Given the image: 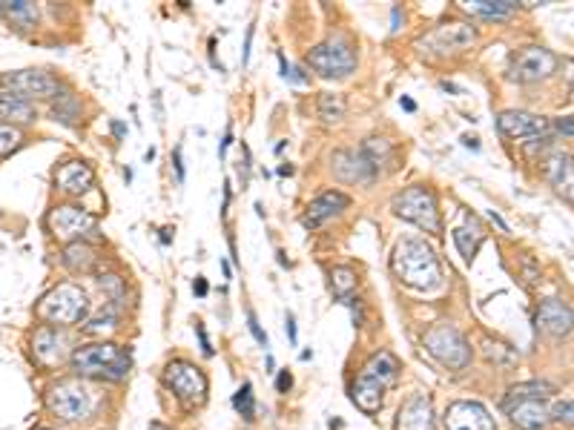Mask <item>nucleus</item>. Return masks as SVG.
I'll return each mask as SVG.
<instances>
[{
    "mask_svg": "<svg viewBox=\"0 0 574 430\" xmlns=\"http://www.w3.org/2000/svg\"><path fill=\"white\" fill-rule=\"evenodd\" d=\"M172 233H176L172 227H164V230H161V244H170V241H172Z\"/></svg>",
    "mask_w": 574,
    "mask_h": 430,
    "instance_id": "51",
    "label": "nucleus"
},
{
    "mask_svg": "<svg viewBox=\"0 0 574 430\" xmlns=\"http://www.w3.org/2000/svg\"><path fill=\"white\" fill-rule=\"evenodd\" d=\"M46 221H49L52 235L63 241V244H75V241H83L98 233V215H92L90 210H83V206H75V204L52 206Z\"/></svg>",
    "mask_w": 574,
    "mask_h": 430,
    "instance_id": "10",
    "label": "nucleus"
},
{
    "mask_svg": "<svg viewBox=\"0 0 574 430\" xmlns=\"http://www.w3.org/2000/svg\"><path fill=\"white\" fill-rule=\"evenodd\" d=\"M0 86L12 95H21L26 100H52L61 92L58 78L46 69H17V72L0 75Z\"/></svg>",
    "mask_w": 574,
    "mask_h": 430,
    "instance_id": "11",
    "label": "nucleus"
},
{
    "mask_svg": "<svg viewBox=\"0 0 574 430\" xmlns=\"http://www.w3.org/2000/svg\"><path fill=\"white\" fill-rule=\"evenodd\" d=\"M0 118H4V124H32V120H38V110H34V103L21 98V95H12L4 92L0 95Z\"/></svg>",
    "mask_w": 574,
    "mask_h": 430,
    "instance_id": "24",
    "label": "nucleus"
},
{
    "mask_svg": "<svg viewBox=\"0 0 574 430\" xmlns=\"http://www.w3.org/2000/svg\"><path fill=\"white\" fill-rule=\"evenodd\" d=\"M46 407L61 422H86L98 410V393L83 378H61L49 387Z\"/></svg>",
    "mask_w": 574,
    "mask_h": 430,
    "instance_id": "4",
    "label": "nucleus"
},
{
    "mask_svg": "<svg viewBox=\"0 0 574 430\" xmlns=\"http://www.w3.org/2000/svg\"><path fill=\"white\" fill-rule=\"evenodd\" d=\"M69 353V336L61 327H41L32 336V358L38 361L41 368H58Z\"/></svg>",
    "mask_w": 574,
    "mask_h": 430,
    "instance_id": "14",
    "label": "nucleus"
},
{
    "mask_svg": "<svg viewBox=\"0 0 574 430\" xmlns=\"http://www.w3.org/2000/svg\"><path fill=\"white\" fill-rule=\"evenodd\" d=\"M497 127H500L502 135H509V138H543L546 129H549L546 118L523 112V110H506V112H500Z\"/></svg>",
    "mask_w": 574,
    "mask_h": 430,
    "instance_id": "20",
    "label": "nucleus"
},
{
    "mask_svg": "<svg viewBox=\"0 0 574 430\" xmlns=\"http://www.w3.org/2000/svg\"><path fill=\"white\" fill-rule=\"evenodd\" d=\"M347 206H351V198H347L342 189H325L322 196H316L307 204V210L302 215V224L307 230H316V227H322L327 218H334L342 210H347Z\"/></svg>",
    "mask_w": 574,
    "mask_h": 430,
    "instance_id": "19",
    "label": "nucleus"
},
{
    "mask_svg": "<svg viewBox=\"0 0 574 430\" xmlns=\"http://www.w3.org/2000/svg\"><path fill=\"white\" fill-rule=\"evenodd\" d=\"M55 184H58L61 193H66V196H83V193H90V189H92L95 172L86 161H66L55 172Z\"/></svg>",
    "mask_w": 574,
    "mask_h": 430,
    "instance_id": "22",
    "label": "nucleus"
},
{
    "mask_svg": "<svg viewBox=\"0 0 574 430\" xmlns=\"http://www.w3.org/2000/svg\"><path fill=\"white\" fill-rule=\"evenodd\" d=\"M477 41V29L468 26V24H443L433 32H428L425 38L416 43V49L423 52V55H457V52H465Z\"/></svg>",
    "mask_w": 574,
    "mask_h": 430,
    "instance_id": "12",
    "label": "nucleus"
},
{
    "mask_svg": "<svg viewBox=\"0 0 574 430\" xmlns=\"http://www.w3.org/2000/svg\"><path fill=\"white\" fill-rule=\"evenodd\" d=\"M391 267L399 275V282L413 290H437L443 284L440 258L423 238H403L394 247Z\"/></svg>",
    "mask_w": 574,
    "mask_h": 430,
    "instance_id": "1",
    "label": "nucleus"
},
{
    "mask_svg": "<svg viewBox=\"0 0 574 430\" xmlns=\"http://www.w3.org/2000/svg\"><path fill=\"white\" fill-rule=\"evenodd\" d=\"M118 327V307L107 304L98 316H90L83 321V333H103V330H115Z\"/></svg>",
    "mask_w": 574,
    "mask_h": 430,
    "instance_id": "34",
    "label": "nucleus"
},
{
    "mask_svg": "<svg viewBox=\"0 0 574 430\" xmlns=\"http://www.w3.org/2000/svg\"><path fill=\"white\" fill-rule=\"evenodd\" d=\"M554 69H558V58H554L549 49L526 46L511 63V78L520 83H534V81H546Z\"/></svg>",
    "mask_w": 574,
    "mask_h": 430,
    "instance_id": "13",
    "label": "nucleus"
},
{
    "mask_svg": "<svg viewBox=\"0 0 574 430\" xmlns=\"http://www.w3.org/2000/svg\"><path fill=\"white\" fill-rule=\"evenodd\" d=\"M233 144V127H228V132H224V141H221V147H219V155L224 158V152H228V147Z\"/></svg>",
    "mask_w": 574,
    "mask_h": 430,
    "instance_id": "47",
    "label": "nucleus"
},
{
    "mask_svg": "<svg viewBox=\"0 0 574 430\" xmlns=\"http://www.w3.org/2000/svg\"><path fill=\"white\" fill-rule=\"evenodd\" d=\"M307 66L322 78H345L356 69V49L345 34H336L307 52Z\"/></svg>",
    "mask_w": 574,
    "mask_h": 430,
    "instance_id": "7",
    "label": "nucleus"
},
{
    "mask_svg": "<svg viewBox=\"0 0 574 430\" xmlns=\"http://www.w3.org/2000/svg\"><path fill=\"white\" fill-rule=\"evenodd\" d=\"M489 218H491V221H494V224H497V227H500V230H502V233H509V224H506V221H502V218H500V215H497V213H494V210H491V213H489Z\"/></svg>",
    "mask_w": 574,
    "mask_h": 430,
    "instance_id": "49",
    "label": "nucleus"
},
{
    "mask_svg": "<svg viewBox=\"0 0 574 430\" xmlns=\"http://www.w3.org/2000/svg\"><path fill=\"white\" fill-rule=\"evenodd\" d=\"M399 376V361L394 353L382 350L365 361V368L359 370L356 382L351 387V399L362 413H376L385 402V393L394 387Z\"/></svg>",
    "mask_w": 574,
    "mask_h": 430,
    "instance_id": "2",
    "label": "nucleus"
},
{
    "mask_svg": "<svg viewBox=\"0 0 574 430\" xmlns=\"http://www.w3.org/2000/svg\"><path fill=\"white\" fill-rule=\"evenodd\" d=\"M549 413H551L554 422H560L566 427H574V402L571 399H558L549 407Z\"/></svg>",
    "mask_w": 574,
    "mask_h": 430,
    "instance_id": "37",
    "label": "nucleus"
},
{
    "mask_svg": "<svg viewBox=\"0 0 574 430\" xmlns=\"http://www.w3.org/2000/svg\"><path fill=\"white\" fill-rule=\"evenodd\" d=\"M150 430H170V427L161 425V422H150Z\"/></svg>",
    "mask_w": 574,
    "mask_h": 430,
    "instance_id": "56",
    "label": "nucleus"
},
{
    "mask_svg": "<svg viewBox=\"0 0 574 430\" xmlns=\"http://www.w3.org/2000/svg\"><path fill=\"white\" fill-rule=\"evenodd\" d=\"M394 213L399 218H405L411 224H416L420 230L431 233V235H443V215H440V204L437 196L431 193L428 186H408L394 198Z\"/></svg>",
    "mask_w": 574,
    "mask_h": 430,
    "instance_id": "6",
    "label": "nucleus"
},
{
    "mask_svg": "<svg viewBox=\"0 0 574 430\" xmlns=\"http://www.w3.org/2000/svg\"><path fill=\"white\" fill-rule=\"evenodd\" d=\"M462 144H465V147H472V149H480V141H477V138H472V135H465V138H462Z\"/></svg>",
    "mask_w": 574,
    "mask_h": 430,
    "instance_id": "52",
    "label": "nucleus"
},
{
    "mask_svg": "<svg viewBox=\"0 0 574 430\" xmlns=\"http://www.w3.org/2000/svg\"><path fill=\"white\" fill-rule=\"evenodd\" d=\"M359 155L379 172L382 167L391 161L394 147H391V141H385V138H368V141L359 147Z\"/></svg>",
    "mask_w": 574,
    "mask_h": 430,
    "instance_id": "30",
    "label": "nucleus"
},
{
    "mask_svg": "<svg viewBox=\"0 0 574 430\" xmlns=\"http://www.w3.org/2000/svg\"><path fill=\"white\" fill-rule=\"evenodd\" d=\"M285 330H287V339H290V344H296L299 339H296V319H293V313H287V319H285Z\"/></svg>",
    "mask_w": 574,
    "mask_h": 430,
    "instance_id": "45",
    "label": "nucleus"
},
{
    "mask_svg": "<svg viewBox=\"0 0 574 430\" xmlns=\"http://www.w3.org/2000/svg\"><path fill=\"white\" fill-rule=\"evenodd\" d=\"M98 287L107 292L110 296V304H121L124 301V296H127V287H124V279H121V275H101L98 279Z\"/></svg>",
    "mask_w": 574,
    "mask_h": 430,
    "instance_id": "36",
    "label": "nucleus"
},
{
    "mask_svg": "<svg viewBox=\"0 0 574 430\" xmlns=\"http://www.w3.org/2000/svg\"><path fill=\"white\" fill-rule=\"evenodd\" d=\"M462 9L485 17V21H502V17H511L517 12V4H511V0H465Z\"/></svg>",
    "mask_w": 574,
    "mask_h": 430,
    "instance_id": "27",
    "label": "nucleus"
},
{
    "mask_svg": "<svg viewBox=\"0 0 574 430\" xmlns=\"http://www.w3.org/2000/svg\"><path fill=\"white\" fill-rule=\"evenodd\" d=\"M554 393V387L549 382H523V385H514L506 399H502V410H511L517 402H526V399H549Z\"/></svg>",
    "mask_w": 574,
    "mask_h": 430,
    "instance_id": "29",
    "label": "nucleus"
},
{
    "mask_svg": "<svg viewBox=\"0 0 574 430\" xmlns=\"http://www.w3.org/2000/svg\"><path fill=\"white\" fill-rule=\"evenodd\" d=\"M509 413V419L514 427L520 430H546L551 422V413L546 399H526V402H517Z\"/></svg>",
    "mask_w": 574,
    "mask_h": 430,
    "instance_id": "23",
    "label": "nucleus"
},
{
    "mask_svg": "<svg viewBox=\"0 0 574 430\" xmlns=\"http://www.w3.org/2000/svg\"><path fill=\"white\" fill-rule=\"evenodd\" d=\"M0 14L6 17V24L21 32L38 24V6L29 4V0H0Z\"/></svg>",
    "mask_w": 574,
    "mask_h": 430,
    "instance_id": "25",
    "label": "nucleus"
},
{
    "mask_svg": "<svg viewBox=\"0 0 574 430\" xmlns=\"http://www.w3.org/2000/svg\"><path fill=\"white\" fill-rule=\"evenodd\" d=\"M425 350L448 370H462L472 361V348L454 324H433L423 339Z\"/></svg>",
    "mask_w": 574,
    "mask_h": 430,
    "instance_id": "8",
    "label": "nucleus"
},
{
    "mask_svg": "<svg viewBox=\"0 0 574 430\" xmlns=\"http://www.w3.org/2000/svg\"><path fill=\"white\" fill-rule=\"evenodd\" d=\"M69 365H73V370L81 378L90 376V378H107V382H121L132 368V356L130 350L118 348L112 341H92L75 348L73 356H69Z\"/></svg>",
    "mask_w": 574,
    "mask_h": 430,
    "instance_id": "3",
    "label": "nucleus"
},
{
    "mask_svg": "<svg viewBox=\"0 0 574 430\" xmlns=\"http://www.w3.org/2000/svg\"><path fill=\"white\" fill-rule=\"evenodd\" d=\"M399 17H403V9L394 6V9H391V24H394V26H391V32H399Z\"/></svg>",
    "mask_w": 574,
    "mask_h": 430,
    "instance_id": "48",
    "label": "nucleus"
},
{
    "mask_svg": "<svg viewBox=\"0 0 574 430\" xmlns=\"http://www.w3.org/2000/svg\"><path fill=\"white\" fill-rule=\"evenodd\" d=\"M396 430H437V416H433L431 396H425V393L408 396L396 413Z\"/></svg>",
    "mask_w": 574,
    "mask_h": 430,
    "instance_id": "17",
    "label": "nucleus"
},
{
    "mask_svg": "<svg viewBox=\"0 0 574 430\" xmlns=\"http://www.w3.org/2000/svg\"><path fill=\"white\" fill-rule=\"evenodd\" d=\"M38 316L44 321H49L52 327L83 324L86 319H90V299H86V292L78 284L63 282L58 287H52L38 301Z\"/></svg>",
    "mask_w": 574,
    "mask_h": 430,
    "instance_id": "5",
    "label": "nucleus"
},
{
    "mask_svg": "<svg viewBox=\"0 0 574 430\" xmlns=\"http://www.w3.org/2000/svg\"><path fill=\"white\" fill-rule=\"evenodd\" d=\"M443 427L445 430H497L491 413L485 410L480 402H454V405H448Z\"/></svg>",
    "mask_w": 574,
    "mask_h": 430,
    "instance_id": "16",
    "label": "nucleus"
},
{
    "mask_svg": "<svg viewBox=\"0 0 574 430\" xmlns=\"http://www.w3.org/2000/svg\"><path fill=\"white\" fill-rule=\"evenodd\" d=\"M172 164H176V176H179V181H184V158H181V147H176V152H172Z\"/></svg>",
    "mask_w": 574,
    "mask_h": 430,
    "instance_id": "42",
    "label": "nucleus"
},
{
    "mask_svg": "<svg viewBox=\"0 0 574 430\" xmlns=\"http://www.w3.org/2000/svg\"><path fill=\"white\" fill-rule=\"evenodd\" d=\"M319 118L327 120V124H336V120L345 118V98L339 92H322L316 100Z\"/></svg>",
    "mask_w": 574,
    "mask_h": 430,
    "instance_id": "33",
    "label": "nucleus"
},
{
    "mask_svg": "<svg viewBox=\"0 0 574 430\" xmlns=\"http://www.w3.org/2000/svg\"><path fill=\"white\" fill-rule=\"evenodd\" d=\"M17 144H21V129L12 124H0V155L12 152Z\"/></svg>",
    "mask_w": 574,
    "mask_h": 430,
    "instance_id": "38",
    "label": "nucleus"
},
{
    "mask_svg": "<svg viewBox=\"0 0 574 430\" xmlns=\"http://www.w3.org/2000/svg\"><path fill=\"white\" fill-rule=\"evenodd\" d=\"M34 430H52V427H34Z\"/></svg>",
    "mask_w": 574,
    "mask_h": 430,
    "instance_id": "57",
    "label": "nucleus"
},
{
    "mask_svg": "<svg viewBox=\"0 0 574 430\" xmlns=\"http://www.w3.org/2000/svg\"><path fill=\"white\" fill-rule=\"evenodd\" d=\"M330 287H334V296L339 301H347L356 290V272L351 267H334L330 270Z\"/></svg>",
    "mask_w": 574,
    "mask_h": 430,
    "instance_id": "32",
    "label": "nucleus"
},
{
    "mask_svg": "<svg viewBox=\"0 0 574 430\" xmlns=\"http://www.w3.org/2000/svg\"><path fill=\"white\" fill-rule=\"evenodd\" d=\"M112 132H115V138H124L127 135V127L121 124V120H112Z\"/></svg>",
    "mask_w": 574,
    "mask_h": 430,
    "instance_id": "50",
    "label": "nucleus"
},
{
    "mask_svg": "<svg viewBox=\"0 0 574 430\" xmlns=\"http://www.w3.org/2000/svg\"><path fill=\"white\" fill-rule=\"evenodd\" d=\"M482 238H485V233H482V227H480L474 218H468L465 224H460V227L454 230V244L462 253L465 262H472V258L477 255Z\"/></svg>",
    "mask_w": 574,
    "mask_h": 430,
    "instance_id": "26",
    "label": "nucleus"
},
{
    "mask_svg": "<svg viewBox=\"0 0 574 430\" xmlns=\"http://www.w3.org/2000/svg\"><path fill=\"white\" fill-rule=\"evenodd\" d=\"M330 167H334V176L347 184H362L376 176V169L354 149H336L330 155Z\"/></svg>",
    "mask_w": 574,
    "mask_h": 430,
    "instance_id": "21",
    "label": "nucleus"
},
{
    "mask_svg": "<svg viewBox=\"0 0 574 430\" xmlns=\"http://www.w3.org/2000/svg\"><path fill=\"white\" fill-rule=\"evenodd\" d=\"M554 127H558V132H563V135H574V118H560Z\"/></svg>",
    "mask_w": 574,
    "mask_h": 430,
    "instance_id": "44",
    "label": "nucleus"
},
{
    "mask_svg": "<svg viewBox=\"0 0 574 430\" xmlns=\"http://www.w3.org/2000/svg\"><path fill=\"white\" fill-rule=\"evenodd\" d=\"M293 387V376H290V370H279V376H276V390L279 393H287Z\"/></svg>",
    "mask_w": 574,
    "mask_h": 430,
    "instance_id": "40",
    "label": "nucleus"
},
{
    "mask_svg": "<svg viewBox=\"0 0 574 430\" xmlns=\"http://www.w3.org/2000/svg\"><path fill=\"white\" fill-rule=\"evenodd\" d=\"M52 118L61 120V124L73 127L75 120L81 118V103L73 92H58L52 98Z\"/></svg>",
    "mask_w": 574,
    "mask_h": 430,
    "instance_id": "31",
    "label": "nucleus"
},
{
    "mask_svg": "<svg viewBox=\"0 0 574 430\" xmlns=\"http://www.w3.org/2000/svg\"><path fill=\"white\" fill-rule=\"evenodd\" d=\"M537 327L551 339H563L574 330V310L560 299H546L537 307Z\"/></svg>",
    "mask_w": 574,
    "mask_h": 430,
    "instance_id": "18",
    "label": "nucleus"
},
{
    "mask_svg": "<svg viewBox=\"0 0 574 430\" xmlns=\"http://www.w3.org/2000/svg\"><path fill=\"white\" fill-rule=\"evenodd\" d=\"M164 385L187 407L204 405L207 390H210V382H207L204 370L190 365V361H170V365L164 368Z\"/></svg>",
    "mask_w": 574,
    "mask_h": 430,
    "instance_id": "9",
    "label": "nucleus"
},
{
    "mask_svg": "<svg viewBox=\"0 0 574 430\" xmlns=\"http://www.w3.org/2000/svg\"><path fill=\"white\" fill-rule=\"evenodd\" d=\"M399 103H403V110H405V112H416V103H413L411 98H403Z\"/></svg>",
    "mask_w": 574,
    "mask_h": 430,
    "instance_id": "53",
    "label": "nucleus"
},
{
    "mask_svg": "<svg viewBox=\"0 0 574 430\" xmlns=\"http://www.w3.org/2000/svg\"><path fill=\"white\" fill-rule=\"evenodd\" d=\"M248 327H250L253 339H256L258 344H262V348H268V333L262 330V324H258V319H256L253 310H248Z\"/></svg>",
    "mask_w": 574,
    "mask_h": 430,
    "instance_id": "39",
    "label": "nucleus"
},
{
    "mask_svg": "<svg viewBox=\"0 0 574 430\" xmlns=\"http://www.w3.org/2000/svg\"><path fill=\"white\" fill-rule=\"evenodd\" d=\"M196 333H199V339H201V353H204V356H213L210 339H207V330H204V324H201V321H196Z\"/></svg>",
    "mask_w": 574,
    "mask_h": 430,
    "instance_id": "41",
    "label": "nucleus"
},
{
    "mask_svg": "<svg viewBox=\"0 0 574 430\" xmlns=\"http://www.w3.org/2000/svg\"><path fill=\"white\" fill-rule=\"evenodd\" d=\"M98 262L95 247H90L86 241H75V244H66L63 250V267L73 272H90Z\"/></svg>",
    "mask_w": 574,
    "mask_h": 430,
    "instance_id": "28",
    "label": "nucleus"
},
{
    "mask_svg": "<svg viewBox=\"0 0 574 430\" xmlns=\"http://www.w3.org/2000/svg\"><path fill=\"white\" fill-rule=\"evenodd\" d=\"M250 43H253V26L248 29V38H245V52H241V66H248V61H250Z\"/></svg>",
    "mask_w": 574,
    "mask_h": 430,
    "instance_id": "46",
    "label": "nucleus"
},
{
    "mask_svg": "<svg viewBox=\"0 0 574 430\" xmlns=\"http://www.w3.org/2000/svg\"><path fill=\"white\" fill-rule=\"evenodd\" d=\"M440 86H443V90H445V92H460V86H454V83H448V81H443Z\"/></svg>",
    "mask_w": 574,
    "mask_h": 430,
    "instance_id": "54",
    "label": "nucleus"
},
{
    "mask_svg": "<svg viewBox=\"0 0 574 430\" xmlns=\"http://www.w3.org/2000/svg\"><path fill=\"white\" fill-rule=\"evenodd\" d=\"M279 176H293V167L290 164H282L279 167Z\"/></svg>",
    "mask_w": 574,
    "mask_h": 430,
    "instance_id": "55",
    "label": "nucleus"
},
{
    "mask_svg": "<svg viewBox=\"0 0 574 430\" xmlns=\"http://www.w3.org/2000/svg\"><path fill=\"white\" fill-rule=\"evenodd\" d=\"M543 172L554 193L574 204V155L566 149H551L543 158Z\"/></svg>",
    "mask_w": 574,
    "mask_h": 430,
    "instance_id": "15",
    "label": "nucleus"
},
{
    "mask_svg": "<svg viewBox=\"0 0 574 430\" xmlns=\"http://www.w3.org/2000/svg\"><path fill=\"white\" fill-rule=\"evenodd\" d=\"M207 290H210V287H207V279H204V275H196V282H193V292H196L199 299H204V296H207Z\"/></svg>",
    "mask_w": 574,
    "mask_h": 430,
    "instance_id": "43",
    "label": "nucleus"
},
{
    "mask_svg": "<svg viewBox=\"0 0 574 430\" xmlns=\"http://www.w3.org/2000/svg\"><path fill=\"white\" fill-rule=\"evenodd\" d=\"M233 407L241 413V419H248V422H253L256 419V396H253V385L250 382H245L238 390H236V396H233Z\"/></svg>",
    "mask_w": 574,
    "mask_h": 430,
    "instance_id": "35",
    "label": "nucleus"
}]
</instances>
